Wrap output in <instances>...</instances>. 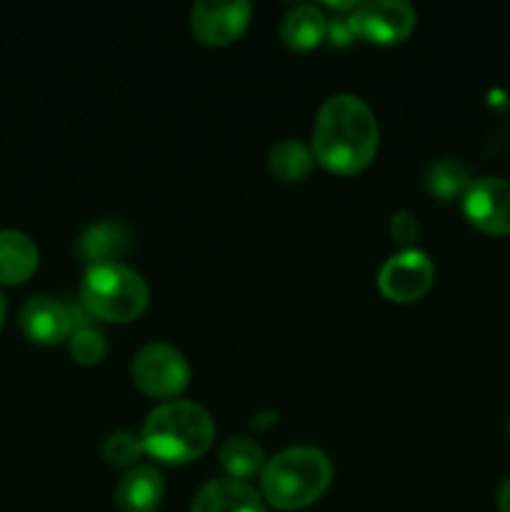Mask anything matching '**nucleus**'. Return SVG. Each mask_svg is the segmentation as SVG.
I'll return each mask as SVG.
<instances>
[{"mask_svg": "<svg viewBox=\"0 0 510 512\" xmlns=\"http://www.w3.org/2000/svg\"><path fill=\"white\" fill-rule=\"evenodd\" d=\"M378 150V120L355 95H333L320 108L313 130V155L323 168L355 175Z\"/></svg>", "mask_w": 510, "mask_h": 512, "instance_id": "1", "label": "nucleus"}, {"mask_svg": "<svg viewBox=\"0 0 510 512\" xmlns=\"http://www.w3.org/2000/svg\"><path fill=\"white\" fill-rule=\"evenodd\" d=\"M140 438L150 458L165 465H185L208 453L215 438V423L203 405L170 400L150 410Z\"/></svg>", "mask_w": 510, "mask_h": 512, "instance_id": "2", "label": "nucleus"}, {"mask_svg": "<svg viewBox=\"0 0 510 512\" xmlns=\"http://www.w3.org/2000/svg\"><path fill=\"white\" fill-rule=\"evenodd\" d=\"M333 480V463L318 448H288L260 473L263 498L278 510H300L323 498Z\"/></svg>", "mask_w": 510, "mask_h": 512, "instance_id": "3", "label": "nucleus"}, {"mask_svg": "<svg viewBox=\"0 0 510 512\" xmlns=\"http://www.w3.org/2000/svg\"><path fill=\"white\" fill-rule=\"evenodd\" d=\"M148 298L145 280L120 263L90 268L80 288L85 310L105 323H130L140 318L148 308Z\"/></svg>", "mask_w": 510, "mask_h": 512, "instance_id": "4", "label": "nucleus"}, {"mask_svg": "<svg viewBox=\"0 0 510 512\" xmlns=\"http://www.w3.org/2000/svg\"><path fill=\"white\" fill-rule=\"evenodd\" d=\"M133 380L150 398H178L190 383V365L168 343H150L133 360Z\"/></svg>", "mask_w": 510, "mask_h": 512, "instance_id": "5", "label": "nucleus"}, {"mask_svg": "<svg viewBox=\"0 0 510 512\" xmlns=\"http://www.w3.org/2000/svg\"><path fill=\"white\" fill-rule=\"evenodd\" d=\"M418 15L403 0H368L355 5L348 25L355 38L373 45H398L415 30Z\"/></svg>", "mask_w": 510, "mask_h": 512, "instance_id": "6", "label": "nucleus"}, {"mask_svg": "<svg viewBox=\"0 0 510 512\" xmlns=\"http://www.w3.org/2000/svg\"><path fill=\"white\" fill-rule=\"evenodd\" d=\"M253 15L248 0H200L190 10V30L203 45H230L245 33Z\"/></svg>", "mask_w": 510, "mask_h": 512, "instance_id": "7", "label": "nucleus"}, {"mask_svg": "<svg viewBox=\"0 0 510 512\" xmlns=\"http://www.w3.org/2000/svg\"><path fill=\"white\" fill-rule=\"evenodd\" d=\"M435 278L433 263L420 250H403L388 258L378 275L380 293L393 303H415L430 290Z\"/></svg>", "mask_w": 510, "mask_h": 512, "instance_id": "8", "label": "nucleus"}, {"mask_svg": "<svg viewBox=\"0 0 510 512\" xmlns=\"http://www.w3.org/2000/svg\"><path fill=\"white\" fill-rule=\"evenodd\" d=\"M463 213L488 235H510V183L503 178H478L463 195Z\"/></svg>", "mask_w": 510, "mask_h": 512, "instance_id": "9", "label": "nucleus"}, {"mask_svg": "<svg viewBox=\"0 0 510 512\" xmlns=\"http://www.w3.org/2000/svg\"><path fill=\"white\" fill-rule=\"evenodd\" d=\"M73 313L53 298H30L20 310V328L35 345H58L73 335Z\"/></svg>", "mask_w": 510, "mask_h": 512, "instance_id": "10", "label": "nucleus"}, {"mask_svg": "<svg viewBox=\"0 0 510 512\" xmlns=\"http://www.w3.org/2000/svg\"><path fill=\"white\" fill-rule=\"evenodd\" d=\"M165 483L160 470L150 465H135L115 488V508L118 512H158L163 503Z\"/></svg>", "mask_w": 510, "mask_h": 512, "instance_id": "11", "label": "nucleus"}, {"mask_svg": "<svg viewBox=\"0 0 510 512\" xmlns=\"http://www.w3.org/2000/svg\"><path fill=\"white\" fill-rule=\"evenodd\" d=\"M128 230L115 220H103L95 223L80 235L78 245H75V255L83 265L90 268H100V265H115L128 250Z\"/></svg>", "mask_w": 510, "mask_h": 512, "instance_id": "12", "label": "nucleus"}, {"mask_svg": "<svg viewBox=\"0 0 510 512\" xmlns=\"http://www.w3.org/2000/svg\"><path fill=\"white\" fill-rule=\"evenodd\" d=\"M190 512H265V505L250 485L228 478L203 485Z\"/></svg>", "mask_w": 510, "mask_h": 512, "instance_id": "13", "label": "nucleus"}, {"mask_svg": "<svg viewBox=\"0 0 510 512\" xmlns=\"http://www.w3.org/2000/svg\"><path fill=\"white\" fill-rule=\"evenodd\" d=\"M328 35V18L313 3H300L285 13L280 25V38L290 50H313Z\"/></svg>", "mask_w": 510, "mask_h": 512, "instance_id": "14", "label": "nucleus"}, {"mask_svg": "<svg viewBox=\"0 0 510 512\" xmlns=\"http://www.w3.org/2000/svg\"><path fill=\"white\" fill-rule=\"evenodd\" d=\"M38 248L20 230H0V285H20L38 270Z\"/></svg>", "mask_w": 510, "mask_h": 512, "instance_id": "15", "label": "nucleus"}, {"mask_svg": "<svg viewBox=\"0 0 510 512\" xmlns=\"http://www.w3.org/2000/svg\"><path fill=\"white\" fill-rule=\"evenodd\" d=\"M313 160V150L300 143V140H283L268 155L270 173L280 183H298V180L308 178L310 170H313Z\"/></svg>", "mask_w": 510, "mask_h": 512, "instance_id": "16", "label": "nucleus"}, {"mask_svg": "<svg viewBox=\"0 0 510 512\" xmlns=\"http://www.w3.org/2000/svg\"><path fill=\"white\" fill-rule=\"evenodd\" d=\"M220 465L230 480H248L253 475L263 473L265 468V453L255 440L250 438H230L220 450Z\"/></svg>", "mask_w": 510, "mask_h": 512, "instance_id": "17", "label": "nucleus"}, {"mask_svg": "<svg viewBox=\"0 0 510 512\" xmlns=\"http://www.w3.org/2000/svg\"><path fill=\"white\" fill-rule=\"evenodd\" d=\"M425 185H428V193L433 195V198L448 203V200H455L460 198V195H465L470 180H468V173H465V168L458 163V160H438V163L428 170V180H425Z\"/></svg>", "mask_w": 510, "mask_h": 512, "instance_id": "18", "label": "nucleus"}, {"mask_svg": "<svg viewBox=\"0 0 510 512\" xmlns=\"http://www.w3.org/2000/svg\"><path fill=\"white\" fill-rule=\"evenodd\" d=\"M100 453H103L105 463L113 465V468H135L138 460L143 458L145 445L140 435L128 433V430H115L103 440Z\"/></svg>", "mask_w": 510, "mask_h": 512, "instance_id": "19", "label": "nucleus"}, {"mask_svg": "<svg viewBox=\"0 0 510 512\" xmlns=\"http://www.w3.org/2000/svg\"><path fill=\"white\" fill-rule=\"evenodd\" d=\"M105 353H108V343L103 335L93 328H78L70 335V358L78 365L93 368V365L103 363Z\"/></svg>", "mask_w": 510, "mask_h": 512, "instance_id": "20", "label": "nucleus"}, {"mask_svg": "<svg viewBox=\"0 0 510 512\" xmlns=\"http://www.w3.org/2000/svg\"><path fill=\"white\" fill-rule=\"evenodd\" d=\"M390 235H393V238L403 245L415 243L420 235L418 218H415L413 213H408V210H400V213H395L393 218H390Z\"/></svg>", "mask_w": 510, "mask_h": 512, "instance_id": "21", "label": "nucleus"}, {"mask_svg": "<svg viewBox=\"0 0 510 512\" xmlns=\"http://www.w3.org/2000/svg\"><path fill=\"white\" fill-rule=\"evenodd\" d=\"M328 38H330V43L340 45V48H343V45H350V40H353L355 35H353V30H350L348 18L328 20Z\"/></svg>", "mask_w": 510, "mask_h": 512, "instance_id": "22", "label": "nucleus"}, {"mask_svg": "<svg viewBox=\"0 0 510 512\" xmlns=\"http://www.w3.org/2000/svg\"><path fill=\"white\" fill-rule=\"evenodd\" d=\"M498 508L500 512H510V478L498 488Z\"/></svg>", "mask_w": 510, "mask_h": 512, "instance_id": "23", "label": "nucleus"}, {"mask_svg": "<svg viewBox=\"0 0 510 512\" xmlns=\"http://www.w3.org/2000/svg\"><path fill=\"white\" fill-rule=\"evenodd\" d=\"M5 323V300H3V293H0V328H3Z\"/></svg>", "mask_w": 510, "mask_h": 512, "instance_id": "24", "label": "nucleus"}, {"mask_svg": "<svg viewBox=\"0 0 510 512\" xmlns=\"http://www.w3.org/2000/svg\"><path fill=\"white\" fill-rule=\"evenodd\" d=\"M508 433H510V420H508Z\"/></svg>", "mask_w": 510, "mask_h": 512, "instance_id": "25", "label": "nucleus"}]
</instances>
